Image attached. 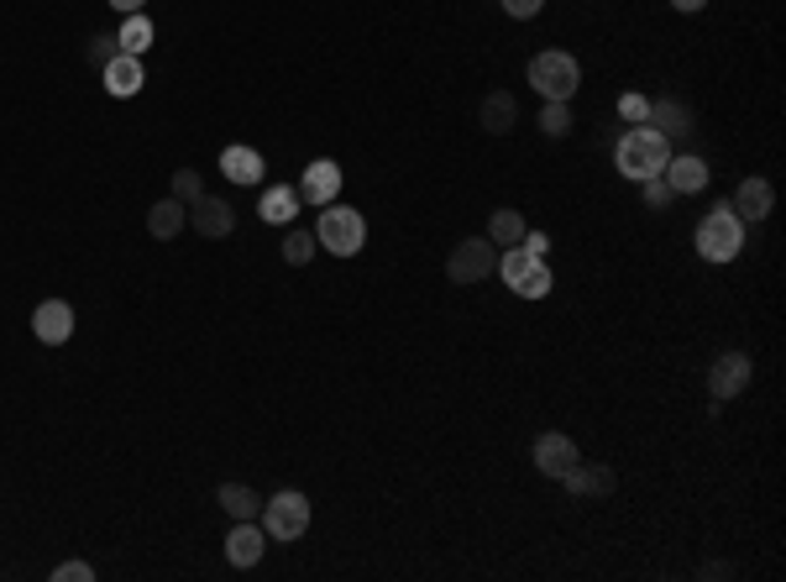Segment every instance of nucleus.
I'll list each match as a JSON object with an SVG mask.
<instances>
[{"label": "nucleus", "mask_w": 786, "mask_h": 582, "mask_svg": "<svg viewBox=\"0 0 786 582\" xmlns=\"http://www.w3.org/2000/svg\"><path fill=\"white\" fill-rule=\"evenodd\" d=\"M215 504L231 514V520H258V514H262V499L247 483H220V488H215Z\"/></svg>", "instance_id": "nucleus-22"}, {"label": "nucleus", "mask_w": 786, "mask_h": 582, "mask_svg": "<svg viewBox=\"0 0 786 582\" xmlns=\"http://www.w3.org/2000/svg\"><path fill=\"white\" fill-rule=\"evenodd\" d=\"M671 5H676V11H687V16H692V11H703L708 0H671Z\"/></svg>", "instance_id": "nucleus-36"}, {"label": "nucleus", "mask_w": 786, "mask_h": 582, "mask_svg": "<svg viewBox=\"0 0 786 582\" xmlns=\"http://www.w3.org/2000/svg\"><path fill=\"white\" fill-rule=\"evenodd\" d=\"M335 194H341V169H335V158H315L310 169H305V179H299V199L326 210Z\"/></svg>", "instance_id": "nucleus-11"}, {"label": "nucleus", "mask_w": 786, "mask_h": 582, "mask_svg": "<svg viewBox=\"0 0 786 582\" xmlns=\"http://www.w3.org/2000/svg\"><path fill=\"white\" fill-rule=\"evenodd\" d=\"M540 132H546V137H567V132H572V105H567V100H546V105H540Z\"/></svg>", "instance_id": "nucleus-27"}, {"label": "nucleus", "mask_w": 786, "mask_h": 582, "mask_svg": "<svg viewBox=\"0 0 786 582\" xmlns=\"http://www.w3.org/2000/svg\"><path fill=\"white\" fill-rule=\"evenodd\" d=\"M315 247H320V242H315V231H299V226H294V231L284 237V247H278V252H284V263H288V267H305V263L315 258Z\"/></svg>", "instance_id": "nucleus-26"}, {"label": "nucleus", "mask_w": 786, "mask_h": 582, "mask_svg": "<svg viewBox=\"0 0 786 582\" xmlns=\"http://www.w3.org/2000/svg\"><path fill=\"white\" fill-rule=\"evenodd\" d=\"M729 210H734L739 220H765L771 210H776V190H771V179H744L734 190V199H729Z\"/></svg>", "instance_id": "nucleus-13"}, {"label": "nucleus", "mask_w": 786, "mask_h": 582, "mask_svg": "<svg viewBox=\"0 0 786 582\" xmlns=\"http://www.w3.org/2000/svg\"><path fill=\"white\" fill-rule=\"evenodd\" d=\"M645 205H650V210H661V205H671V184L661 179V173H656V179H645Z\"/></svg>", "instance_id": "nucleus-32"}, {"label": "nucleus", "mask_w": 786, "mask_h": 582, "mask_svg": "<svg viewBox=\"0 0 786 582\" xmlns=\"http://www.w3.org/2000/svg\"><path fill=\"white\" fill-rule=\"evenodd\" d=\"M619 116L629 126H645V116H650V100H645V95H619Z\"/></svg>", "instance_id": "nucleus-30"}, {"label": "nucleus", "mask_w": 786, "mask_h": 582, "mask_svg": "<svg viewBox=\"0 0 786 582\" xmlns=\"http://www.w3.org/2000/svg\"><path fill=\"white\" fill-rule=\"evenodd\" d=\"M524 231H529V226H524V216H520V210H509V205L488 216V242H493V247H520Z\"/></svg>", "instance_id": "nucleus-23"}, {"label": "nucleus", "mask_w": 786, "mask_h": 582, "mask_svg": "<svg viewBox=\"0 0 786 582\" xmlns=\"http://www.w3.org/2000/svg\"><path fill=\"white\" fill-rule=\"evenodd\" d=\"M645 126H656L661 137H687V132H692V111L682 105V100H650V116H645Z\"/></svg>", "instance_id": "nucleus-19"}, {"label": "nucleus", "mask_w": 786, "mask_h": 582, "mask_svg": "<svg viewBox=\"0 0 786 582\" xmlns=\"http://www.w3.org/2000/svg\"><path fill=\"white\" fill-rule=\"evenodd\" d=\"M540 5H546V0H503V11H509L514 22H529V16H535Z\"/></svg>", "instance_id": "nucleus-33"}, {"label": "nucleus", "mask_w": 786, "mask_h": 582, "mask_svg": "<svg viewBox=\"0 0 786 582\" xmlns=\"http://www.w3.org/2000/svg\"><path fill=\"white\" fill-rule=\"evenodd\" d=\"M661 179L671 184V194H703L708 190V163L703 158H692V152H682V158H667V169H661Z\"/></svg>", "instance_id": "nucleus-15"}, {"label": "nucleus", "mask_w": 786, "mask_h": 582, "mask_svg": "<svg viewBox=\"0 0 786 582\" xmlns=\"http://www.w3.org/2000/svg\"><path fill=\"white\" fill-rule=\"evenodd\" d=\"M116 53H121L116 32H100V37H90V43H84V64H95V69H105V64H111Z\"/></svg>", "instance_id": "nucleus-28"}, {"label": "nucleus", "mask_w": 786, "mask_h": 582, "mask_svg": "<svg viewBox=\"0 0 786 582\" xmlns=\"http://www.w3.org/2000/svg\"><path fill=\"white\" fill-rule=\"evenodd\" d=\"M262 551H267V530L258 520H237V530L226 535V561L231 567H258Z\"/></svg>", "instance_id": "nucleus-12"}, {"label": "nucleus", "mask_w": 786, "mask_h": 582, "mask_svg": "<svg viewBox=\"0 0 786 582\" xmlns=\"http://www.w3.org/2000/svg\"><path fill=\"white\" fill-rule=\"evenodd\" d=\"M315 242L326 247V252H335V258H357L362 242H367V220L357 210H346L341 199H331L320 210V220H315Z\"/></svg>", "instance_id": "nucleus-3"}, {"label": "nucleus", "mask_w": 786, "mask_h": 582, "mask_svg": "<svg viewBox=\"0 0 786 582\" xmlns=\"http://www.w3.org/2000/svg\"><path fill=\"white\" fill-rule=\"evenodd\" d=\"M220 173H226L231 184H241V190H252V184H262L267 163H262L258 147H226V152H220Z\"/></svg>", "instance_id": "nucleus-16"}, {"label": "nucleus", "mask_w": 786, "mask_h": 582, "mask_svg": "<svg viewBox=\"0 0 786 582\" xmlns=\"http://www.w3.org/2000/svg\"><path fill=\"white\" fill-rule=\"evenodd\" d=\"M529 84L540 90V100H572L577 84H582V69H577L572 53H535L529 58Z\"/></svg>", "instance_id": "nucleus-5"}, {"label": "nucleus", "mask_w": 786, "mask_h": 582, "mask_svg": "<svg viewBox=\"0 0 786 582\" xmlns=\"http://www.w3.org/2000/svg\"><path fill=\"white\" fill-rule=\"evenodd\" d=\"M194 194H205L200 173H194V169H179V173H173V199H184V205H190Z\"/></svg>", "instance_id": "nucleus-29"}, {"label": "nucleus", "mask_w": 786, "mask_h": 582, "mask_svg": "<svg viewBox=\"0 0 786 582\" xmlns=\"http://www.w3.org/2000/svg\"><path fill=\"white\" fill-rule=\"evenodd\" d=\"M190 226L200 231V237H231L237 210H231L226 199H215V194H194L190 199Z\"/></svg>", "instance_id": "nucleus-10"}, {"label": "nucleus", "mask_w": 786, "mask_h": 582, "mask_svg": "<svg viewBox=\"0 0 786 582\" xmlns=\"http://www.w3.org/2000/svg\"><path fill=\"white\" fill-rule=\"evenodd\" d=\"M32 336L43 341V346H64L73 336V305L69 299H43L37 310H32Z\"/></svg>", "instance_id": "nucleus-8"}, {"label": "nucleus", "mask_w": 786, "mask_h": 582, "mask_svg": "<svg viewBox=\"0 0 786 582\" xmlns=\"http://www.w3.org/2000/svg\"><path fill=\"white\" fill-rule=\"evenodd\" d=\"M739 247H744V220L729 205H714L708 216L697 220V258L708 263H734Z\"/></svg>", "instance_id": "nucleus-2"}, {"label": "nucleus", "mask_w": 786, "mask_h": 582, "mask_svg": "<svg viewBox=\"0 0 786 582\" xmlns=\"http://www.w3.org/2000/svg\"><path fill=\"white\" fill-rule=\"evenodd\" d=\"M671 147L667 137L656 132V126H629L619 137V147H614V163H619L624 179H635V184H645V179H656V173L667 169Z\"/></svg>", "instance_id": "nucleus-1"}, {"label": "nucleus", "mask_w": 786, "mask_h": 582, "mask_svg": "<svg viewBox=\"0 0 786 582\" xmlns=\"http://www.w3.org/2000/svg\"><path fill=\"white\" fill-rule=\"evenodd\" d=\"M577 461H582V452H577L572 436H561V431H546V436L535 441V467H540L546 478H556V483L572 472Z\"/></svg>", "instance_id": "nucleus-9"}, {"label": "nucleus", "mask_w": 786, "mask_h": 582, "mask_svg": "<svg viewBox=\"0 0 786 582\" xmlns=\"http://www.w3.org/2000/svg\"><path fill=\"white\" fill-rule=\"evenodd\" d=\"M535 267H540V258H535V252H524V247H503L499 273H503V284H509V289H520Z\"/></svg>", "instance_id": "nucleus-25"}, {"label": "nucleus", "mask_w": 786, "mask_h": 582, "mask_svg": "<svg viewBox=\"0 0 786 582\" xmlns=\"http://www.w3.org/2000/svg\"><path fill=\"white\" fill-rule=\"evenodd\" d=\"M524 252H535V258H540V263H546V252H550V237L546 231H524Z\"/></svg>", "instance_id": "nucleus-34"}, {"label": "nucleus", "mask_w": 786, "mask_h": 582, "mask_svg": "<svg viewBox=\"0 0 786 582\" xmlns=\"http://www.w3.org/2000/svg\"><path fill=\"white\" fill-rule=\"evenodd\" d=\"M561 483L572 488L577 499H608V493L619 488V478H614L608 467H597V461H577V467L567 472V478H561Z\"/></svg>", "instance_id": "nucleus-17"}, {"label": "nucleus", "mask_w": 786, "mask_h": 582, "mask_svg": "<svg viewBox=\"0 0 786 582\" xmlns=\"http://www.w3.org/2000/svg\"><path fill=\"white\" fill-rule=\"evenodd\" d=\"M105 90L116 100H132V95H143V84H147V73H143V58H132V53H116L111 64H105Z\"/></svg>", "instance_id": "nucleus-14"}, {"label": "nucleus", "mask_w": 786, "mask_h": 582, "mask_svg": "<svg viewBox=\"0 0 786 582\" xmlns=\"http://www.w3.org/2000/svg\"><path fill=\"white\" fill-rule=\"evenodd\" d=\"M446 273H452V284H482V278L499 273V247L488 242V237H467L446 258Z\"/></svg>", "instance_id": "nucleus-6"}, {"label": "nucleus", "mask_w": 786, "mask_h": 582, "mask_svg": "<svg viewBox=\"0 0 786 582\" xmlns=\"http://www.w3.org/2000/svg\"><path fill=\"white\" fill-rule=\"evenodd\" d=\"M90 578H95L90 561H64V567H53V582H90Z\"/></svg>", "instance_id": "nucleus-31"}, {"label": "nucleus", "mask_w": 786, "mask_h": 582, "mask_svg": "<svg viewBox=\"0 0 786 582\" xmlns=\"http://www.w3.org/2000/svg\"><path fill=\"white\" fill-rule=\"evenodd\" d=\"M750 373H755V363H750L744 352H724V357H714V367H708V393H714V404L744 393V388H750Z\"/></svg>", "instance_id": "nucleus-7"}, {"label": "nucleus", "mask_w": 786, "mask_h": 582, "mask_svg": "<svg viewBox=\"0 0 786 582\" xmlns=\"http://www.w3.org/2000/svg\"><path fill=\"white\" fill-rule=\"evenodd\" d=\"M116 43H121V53H132V58H143V53L152 48V22H147L143 11H132V16L121 22Z\"/></svg>", "instance_id": "nucleus-24"}, {"label": "nucleus", "mask_w": 786, "mask_h": 582, "mask_svg": "<svg viewBox=\"0 0 786 582\" xmlns=\"http://www.w3.org/2000/svg\"><path fill=\"white\" fill-rule=\"evenodd\" d=\"M299 205H305V199H299V190H294V184H273V190L262 194L258 216L267 220V226H288V220L299 216Z\"/></svg>", "instance_id": "nucleus-20"}, {"label": "nucleus", "mask_w": 786, "mask_h": 582, "mask_svg": "<svg viewBox=\"0 0 786 582\" xmlns=\"http://www.w3.org/2000/svg\"><path fill=\"white\" fill-rule=\"evenodd\" d=\"M514 116H520V105H514V95H503V90H493V95L482 100V111H477L482 132H493V137H509V132H514Z\"/></svg>", "instance_id": "nucleus-21"}, {"label": "nucleus", "mask_w": 786, "mask_h": 582, "mask_svg": "<svg viewBox=\"0 0 786 582\" xmlns=\"http://www.w3.org/2000/svg\"><path fill=\"white\" fill-rule=\"evenodd\" d=\"M111 5H116L121 16H132V11H147V0H111Z\"/></svg>", "instance_id": "nucleus-35"}, {"label": "nucleus", "mask_w": 786, "mask_h": 582, "mask_svg": "<svg viewBox=\"0 0 786 582\" xmlns=\"http://www.w3.org/2000/svg\"><path fill=\"white\" fill-rule=\"evenodd\" d=\"M184 226H190V205H184V199H173V194H168V199H158V205L147 210V231H152L158 242H173Z\"/></svg>", "instance_id": "nucleus-18"}, {"label": "nucleus", "mask_w": 786, "mask_h": 582, "mask_svg": "<svg viewBox=\"0 0 786 582\" xmlns=\"http://www.w3.org/2000/svg\"><path fill=\"white\" fill-rule=\"evenodd\" d=\"M262 530L273 535V540H299V535L310 530V499L299 488H284V493L262 499Z\"/></svg>", "instance_id": "nucleus-4"}]
</instances>
